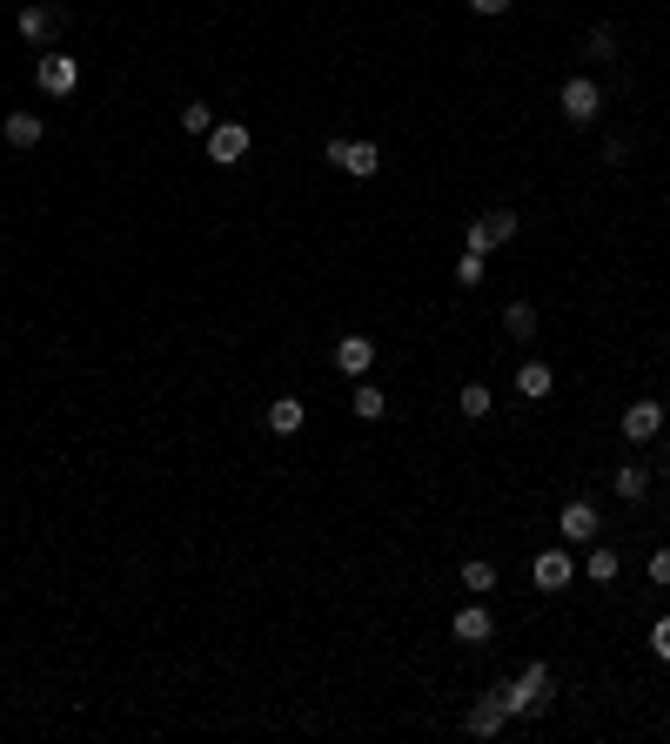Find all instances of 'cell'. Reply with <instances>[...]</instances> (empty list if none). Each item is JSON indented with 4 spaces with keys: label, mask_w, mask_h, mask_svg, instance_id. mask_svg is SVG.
<instances>
[{
    "label": "cell",
    "mask_w": 670,
    "mask_h": 744,
    "mask_svg": "<svg viewBox=\"0 0 670 744\" xmlns=\"http://www.w3.org/2000/svg\"><path fill=\"white\" fill-rule=\"evenodd\" d=\"M503 704H510V718H543L550 711V664H523V677L503 684Z\"/></svg>",
    "instance_id": "6da1fadb"
},
{
    "label": "cell",
    "mask_w": 670,
    "mask_h": 744,
    "mask_svg": "<svg viewBox=\"0 0 670 744\" xmlns=\"http://www.w3.org/2000/svg\"><path fill=\"white\" fill-rule=\"evenodd\" d=\"M557 108H563V121H597L603 114V88L590 81V74H577V81H563V94H557Z\"/></svg>",
    "instance_id": "7a4b0ae2"
},
{
    "label": "cell",
    "mask_w": 670,
    "mask_h": 744,
    "mask_svg": "<svg viewBox=\"0 0 670 744\" xmlns=\"http://www.w3.org/2000/svg\"><path fill=\"white\" fill-rule=\"evenodd\" d=\"M329 161L342 168V175L369 181V175L382 168V148H376V141H329Z\"/></svg>",
    "instance_id": "3957f363"
},
{
    "label": "cell",
    "mask_w": 670,
    "mask_h": 744,
    "mask_svg": "<svg viewBox=\"0 0 670 744\" xmlns=\"http://www.w3.org/2000/svg\"><path fill=\"white\" fill-rule=\"evenodd\" d=\"M34 81H41V94H54V101H61V94L81 88V61H74V54H41Z\"/></svg>",
    "instance_id": "277c9868"
},
{
    "label": "cell",
    "mask_w": 670,
    "mask_h": 744,
    "mask_svg": "<svg viewBox=\"0 0 670 744\" xmlns=\"http://www.w3.org/2000/svg\"><path fill=\"white\" fill-rule=\"evenodd\" d=\"M510 235H516V215H510V208H496V215H476V222H469V248H476V255L503 248Z\"/></svg>",
    "instance_id": "5b68a950"
},
{
    "label": "cell",
    "mask_w": 670,
    "mask_h": 744,
    "mask_svg": "<svg viewBox=\"0 0 670 744\" xmlns=\"http://www.w3.org/2000/svg\"><path fill=\"white\" fill-rule=\"evenodd\" d=\"M503 724H510V704H503V684H496L490 698H476V704H469V731H476V738H496Z\"/></svg>",
    "instance_id": "8992f818"
},
{
    "label": "cell",
    "mask_w": 670,
    "mask_h": 744,
    "mask_svg": "<svg viewBox=\"0 0 670 744\" xmlns=\"http://www.w3.org/2000/svg\"><path fill=\"white\" fill-rule=\"evenodd\" d=\"M242 155H248V128H242V121L208 128V161H222V168H228V161H242Z\"/></svg>",
    "instance_id": "52a82bcc"
},
{
    "label": "cell",
    "mask_w": 670,
    "mask_h": 744,
    "mask_svg": "<svg viewBox=\"0 0 670 744\" xmlns=\"http://www.w3.org/2000/svg\"><path fill=\"white\" fill-rule=\"evenodd\" d=\"M369 362H376V342H369V336H342V342H335V369H342V376H369Z\"/></svg>",
    "instance_id": "ba28073f"
},
{
    "label": "cell",
    "mask_w": 670,
    "mask_h": 744,
    "mask_svg": "<svg viewBox=\"0 0 670 744\" xmlns=\"http://www.w3.org/2000/svg\"><path fill=\"white\" fill-rule=\"evenodd\" d=\"M449 631L463 637V644H490V637H496V617H490L483 604H463V610H456V624H449Z\"/></svg>",
    "instance_id": "9c48e42d"
},
{
    "label": "cell",
    "mask_w": 670,
    "mask_h": 744,
    "mask_svg": "<svg viewBox=\"0 0 670 744\" xmlns=\"http://www.w3.org/2000/svg\"><path fill=\"white\" fill-rule=\"evenodd\" d=\"M530 577H536V590H563L570 577H577V564H570L563 550H543V557L530 564Z\"/></svg>",
    "instance_id": "30bf717a"
},
{
    "label": "cell",
    "mask_w": 670,
    "mask_h": 744,
    "mask_svg": "<svg viewBox=\"0 0 670 744\" xmlns=\"http://www.w3.org/2000/svg\"><path fill=\"white\" fill-rule=\"evenodd\" d=\"M657 429H664V403H630V416H624L630 443H657Z\"/></svg>",
    "instance_id": "8fae6325"
},
{
    "label": "cell",
    "mask_w": 670,
    "mask_h": 744,
    "mask_svg": "<svg viewBox=\"0 0 670 744\" xmlns=\"http://www.w3.org/2000/svg\"><path fill=\"white\" fill-rule=\"evenodd\" d=\"M0 135H7V148H34L47 128H41V114H34V108H14L7 121H0Z\"/></svg>",
    "instance_id": "7c38bea8"
},
{
    "label": "cell",
    "mask_w": 670,
    "mask_h": 744,
    "mask_svg": "<svg viewBox=\"0 0 670 744\" xmlns=\"http://www.w3.org/2000/svg\"><path fill=\"white\" fill-rule=\"evenodd\" d=\"M557 530H563L570 543H590V537H597V510H590V503H563Z\"/></svg>",
    "instance_id": "4fadbf2b"
},
{
    "label": "cell",
    "mask_w": 670,
    "mask_h": 744,
    "mask_svg": "<svg viewBox=\"0 0 670 744\" xmlns=\"http://www.w3.org/2000/svg\"><path fill=\"white\" fill-rule=\"evenodd\" d=\"M14 27H21V41H54L61 14H54V7H21V14H14Z\"/></svg>",
    "instance_id": "5bb4252c"
},
{
    "label": "cell",
    "mask_w": 670,
    "mask_h": 744,
    "mask_svg": "<svg viewBox=\"0 0 670 744\" xmlns=\"http://www.w3.org/2000/svg\"><path fill=\"white\" fill-rule=\"evenodd\" d=\"M550 383H557V376H550V362H523V369H516V389H523V396H550Z\"/></svg>",
    "instance_id": "9a60e30c"
},
{
    "label": "cell",
    "mask_w": 670,
    "mask_h": 744,
    "mask_svg": "<svg viewBox=\"0 0 670 744\" xmlns=\"http://www.w3.org/2000/svg\"><path fill=\"white\" fill-rule=\"evenodd\" d=\"M617 496H624V503H644V496H650V470H644V463H624V470H617Z\"/></svg>",
    "instance_id": "2e32d148"
},
{
    "label": "cell",
    "mask_w": 670,
    "mask_h": 744,
    "mask_svg": "<svg viewBox=\"0 0 670 744\" xmlns=\"http://www.w3.org/2000/svg\"><path fill=\"white\" fill-rule=\"evenodd\" d=\"M503 329H510L516 342H530L536 329H543V322H536V309H530V302H510V309H503Z\"/></svg>",
    "instance_id": "e0dca14e"
},
{
    "label": "cell",
    "mask_w": 670,
    "mask_h": 744,
    "mask_svg": "<svg viewBox=\"0 0 670 744\" xmlns=\"http://www.w3.org/2000/svg\"><path fill=\"white\" fill-rule=\"evenodd\" d=\"M268 429H275V436H295V429H302V403H295V396L268 403Z\"/></svg>",
    "instance_id": "ac0fdd59"
},
{
    "label": "cell",
    "mask_w": 670,
    "mask_h": 744,
    "mask_svg": "<svg viewBox=\"0 0 670 744\" xmlns=\"http://www.w3.org/2000/svg\"><path fill=\"white\" fill-rule=\"evenodd\" d=\"M382 409H389V396H382L376 383H362V389H356V416H362V423H376Z\"/></svg>",
    "instance_id": "d6986e66"
},
{
    "label": "cell",
    "mask_w": 670,
    "mask_h": 744,
    "mask_svg": "<svg viewBox=\"0 0 670 744\" xmlns=\"http://www.w3.org/2000/svg\"><path fill=\"white\" fill-rule=\"evenodd\" d=\"M483 275H490V255H476V248H469L463 262H456V282H463V289H476Z\"/></svg>",
    "instance_id": "ffe728a7"
},
{
    "label": "cell",
    "mask_w": 670,
    "mask_h": 744,
    "mask_svg": "<svg viewBox=\"0 0 670 744\" xmlns=\"http://www.w3.org/2000/svg\"><path fill=\"white\" fill-rule=\"evenodd\" d=\"M617 570H624V557H617V550H590V577H597V584H610Z\"/></svg>",
    "instance_id": "44dd1931"
},
{
    "label": "cell",
    "mask_w": 670,
    "mask_h": 744,
    "mask_svg": "<svg viewBox=\"0 0 670 744\" xmlns=\"http://www.w3.org/2000/svg\"><path fill=\"white\" fill-rule=\"evenodd\" d=\"M456 403H463V416H490V389H483V383H463V396H456Z\"/></svg>",
    "instance_id": "7402d4cb"
},
{
    "label": "cell",
    "mask_w": 670,
    "mask_h": 744,
    "mask_svg": "<svg viewBox=\"0 0 670 744\" xmlns=\"http://www.w3.org/2000/svg\"><path fill=\"white\" fill-rule=\"evenodd\" d=\"M463 590H496V570L476 557V564H463Z\"/></svg>",
    "instance_id": "603a6c76"
},
{
    "label": "cell",
    "mask_w": 670,
    "mask_h": 744,
    "mask_svg": "<svg viewBox=\"0 0 670 744\" xmlns=\"http://www.w3.org/2000/svg\"><path fill=\"white\" fill-rule=\"evenodd\" d=\"M181 128H188V135H208V128H215V114H208V101H195V108H181Z\"/></svg>",
    "instance_id": "cb8c5ba5"
},
{
    "label": "cell",
    "mask_w": 670,
    "mask_h": 744,
    "mask_svg": "<svg viewBox=\"0 0 670 744\" xmlns=\"http://www.w3.org/2000/svg\"><path fill=\"white\" fill-rule=\"evenodd\" d=\"M650 651H657V664H670V617L650 624Z\"/></svg>",
    "instance_id": "d4e9b609"
},
{
    "label": "cell",
    "mask_w": 670,
    "mask_h": 744,
    "mask_svg": "<svg viewBox=\"0 0 670 744\" xmlns=\"http://www.w3.org/2000/svg\"><path fill=\"white\" fill-rule=\"evenodd\" d=\"M590 54H603V61H610V54H617V34H610V27H590Z\"/></svg>",
    "instance_id": "484cf974"
},
{
    "label": "cell",
    "mask_w": 670,
    "mask_h": 744,
    "mask_svg": "<svg viewBox=\"0 0 670 744\" xmlns=\"http://www.w3.org/2000/svg\"><path fill=\"white\" fill-rule=\"evenodd\" d=\"M650 584H670V550H650Z\"/></svg>",
    "instance_id": "4316f807"
},
{
    "label": "cell",
    "mask_w": 670,
    "mask_h": 744,
    "mask_svg": "<svg viewBox=\"0 0 670 744\" xmlns=\"http://www.w3.org/2000/svg\"><path fill=\"white\" fill-rule=\"evenodd\" d=\"M469 7H476V14H503L510 0H469Z\"/></svg>",
    "instance_id": "83f0119b"
},
{
    "label": "cell",
    "mask_w": 670,
    "mask_h": 744,
    "mask_svg": "<svg viewBox=\"0 0 670 744\" xmlns=\"http://www.w3.org/2000/svg\"><path fill=\"white\" fill-rule=\"evenodd\" d=\"M0 7H7V0H0Z\"/></svg>",
    "instance_id": "f1b7e54d"
}]
</instances>
